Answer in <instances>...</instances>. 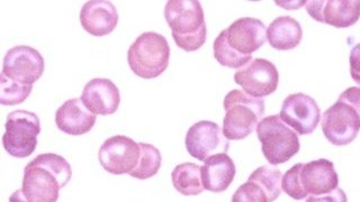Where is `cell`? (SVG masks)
<instances>
[{
    "label": "cell",
    "mask_w": 360,
    "mask_h": 202,
    "mask_svg": "<svg viewBox=\"0 0 360 202\" xmlns=\"http://www.w3.org/2000/svg\"><path fill=\"white\" fill-rule=\"evenodd\" d=\"M3 145L6 152L16 159L33 154L41 133V123L37 114L27 110H15L7 116Z\"/></svg>",
    "instance_id": "7"
},
{
    "label": "cell",
    "mask_w": 360,
    "mask_h": 202,
    "mask_svg": "<svg viewBox=\"0 0 360 202\" xmlns=\"http://www.w3.org/2000/svg\"><path fill=\"white\" fill-rule=\"evenodd\" d=\"M248 181H252L264 191L267 194L269 202H274L278 199L281 194V181H283V174L278 168L273 166H264L257 168L256 171L251 173Z\"/></svg>",
    "instance_id": "22"
},
{
    "label": "cell",
    "mask_w": 360,
    "mask_h": 202,
    "mask_svg": "<svg viewBox=\"0 0 360 202\" xmlns=\"http://www.w3.org/2000/svg\"><path fill=\"white\" fill-rule=\"evenodd\" d=\"M141 149L132 138L117 135L105 140L98 152L101 166L115 175L131 173L138 166Z\"/></svg>",
    "instance_id": "10"
},
{
    "label": "cell",
    "mask_w": 360,
    "mask_h": 202,
    "mask_svg": "<svg viewBox=\"0 0 360 202\" xmlns=\"http://www.w3.org/2000/svg\"><path fill=\"white\" fill-rule=\"evenodd\" d=\"M305 8L313 20L337 28L350 27L360 18V0H312Z\"/></svg>",
    "instance_id": "13"
},
{
    "label": "cell",
    "mask_w": 360,
    "mask_h": 202,
    "mask_svg": "<svg viewBox=\"0 0 360 202\" xmlns=\"http://www.w3.org/2000/svg\"><path fill=\"white\" fill-rule=\"evenodd\" d=\"M257 136L264 156L271 166L288 162L301 149L297 133L281 121L279 115L264 118L257 127Z\"/></svg>",
    "instance_id": "6"
},
{
    "label": "cell",
    "mask_w": 360,
    "mask_h": 202,
    "mask_svg": "<svg viewBox=\"0 0 360 202\" xmlns=\"http://www.w3.org/2000/svg\"><path fill=\"white\" fill-rule=\"evenodd\" d=\"M165 18L178 48L195 52L205 44L207 27L200 1L170 0L165 7Z\"/></svg>",
    "instance_id": "2"
},
{
    "label": "cell",
    "mask_w": 360,
    "mask_h": 202,
    "mask_svg": "<svg viewBox=\"0 0 360 202\" xmlns=\"http://www.w3.org/2000/svg\"><path fill=\"white\" fill-rule=\"evenodd\" d=\"M232 202H269V199L257 183L247 181L234 192Z\"/></svg>",
    "instance_id": "27"
},
{
    "label": "cell",
    "mask_w": 360,
    "mask_h": 202,
    "mask_svg": "<svg viewBox=\"0 0 360 202\" xmlns=\"http://www.w3.org/2000/svg\"><path fill=\"white\" fill-rule=\"evenodd\" d=\"M44 69V58L39 50L18 45L6 53L1 73L14 81L33 86L43 76Z\"/></svg>",
    "instance_id": "11"
},
{
    "label": "cell",
    "mask_w": 360,
    "mask_h": 202,
    "mask_svg": "<svg viewBox=\"0 0 360 202\" xmlns=\"http://www.w3.org/2000/svg\"><path fill=\"white\" fill-rule=\"evenodd\" d=\"M225 33L231 48L245 56H252L267 39V28L264 22L252 17L239 18L225 29Z\"/></svg>",
    "instance_id": "14"
},
{
    "label": "cell",
    "mask_w": 360,
    "mask_h": 202,
    "mask_svg": "<svg viewBox=\"0 0 360 202\" xmlns=\"http://www.w3.org/2000/svg\"><path fill=\"white\" fill-rule=\"evenodd\" d=\"M234 81L245 93L262 99L273 95L279 83V73L274 63L266 59H253L236 71Z\"/></svg>",
    "instance_id": "9"
},
{
    "label": "cell",
    "mask_w": 360,
    "mask_h": 202,
    "mask_svg": "<svg viewBox=\"0 0 360 202\" xmlns=\"http://www.w3.org/2000/svg\"><path fill=\"white\" fill-rule=\"evenodd\" d=\"M236 173V164L228 154L214 155L207 159L202 166L204 188L214 194H221L228 190L231 183L233 182Z\"/></svg>",
    "instance_id": "19"
},
{
    "label": "cell",
    "mask_w": 360,
    "mask_h": 202,
    "mask_svg": "<svg viewBox=\"0 0 360 202\" xmlns=\"http://www.w3.org/2000/svg\"><path fill=\"white\" fill-rule=\"evenodd\" d=\"M322 130L335 146H346L356 140L360 130V88L345 90L335 105L324 112Z\"/></svg>",
    "instance_id": "3"
},
{
    "label": "cell",
    "mask_w": 360,
    "mask_h": 202,
    "mask_svg": "<svg viewBox=\"0 0 360 202\" xmlns=\"http://www.w3.org/2000/svg\"><path fill=\"white\" fill-rule=\"evenodd\" d=\"M33 86L22 84L0 73V104L3 106L20 105L31 95Z\"/></svg>",
    "instance_id": "25"
},
{
    "label": "cell",
    "mask_w": 360,
    "mask_h": 202,
    "mask_svg": "<svg viewBox=\"0 0 360 202\" xmlns=\"http://www.w3.org/2000/svg\"><path fill=\"white\" fill-rule=\"evenodd\" d=\"M170 46L166 37L155 32L141 34L127 52V63L135 76L155 79L169 65Z\"/></svg>",
    "instance_id": "5"
},
{
    "label": "cell",
    "mask_w": 360,
    "mask_h": 202,
    "mask_svg": "<svg viewBox=\"0 0 360 202\" xmlns=\"http://www.w3.org/2000/svg\"><path fill=\"white\" fill-rule=\"evenodd\" d=\"M96 117L84 106L82 99L73 98L65 101L56 112V123L61 132L72 136L87 134L95 126Z\"/></svg>",
    "instance_id": "17"
},
{
    "label": "cell",
    "mask_w": 360,
    "mask_h": 202,
    "mask_svg": "<svg viewBox=\"0 0 360 202\" xmlns=\"http://www.w3.org/2000/svg\"><path fill=\"white\" fill-rule=\"evenodd\" d=\"M80 22L84 31L90 35L105 36L117 26V9L107 0L87 1L80 11Z\"/></svg>",
    "instance_id": "16"
},
{
    "label": "cell",
    "mask_w": 360,
    "mask_h": 202,
    "mask_svg": "<svg viewBox=\"0 0 360 202\" xmlns=\"http://www.w3.org/2000/svg\"><path fill=\"white\" fill-rule=\"evenodd\" d=\"M214 58L217 59L219 65L230 69H241L252 61V56H245L238 53L236 50L231 48L226 41V33L223 29L219 36L215 39L213 44Z\"/></svg>",
    "instance_id": "24"
},
{
    "label": "cell",
    "mask_w": 360,
    "mask_h": 202,
    "mask_svg": "<svg viewBox=\"0 0 360 202\" xmlns=\"http://www.w3.org/2000/svg\"><path fill=\"white\" fill-rule=\"evenodd\" d=\"M350 76L358 86H360V43L354 45L350 52Z\"/></svg>",
    "instance_id": "29"
},
{
    "label": "cell",
    "mask_w": 360,
    "mask_h": 202,
    "mask_svg": "<svg viewBox=\"0 0 360 202\" xmlns=\"http://www.w3.org/2000/svg\"><path fill=\"white\" fill-rule=\"evenodd\" d=\"M223 133L229 140H245L257 130L264 119V99L255 98L243 90L234 89L225 95Z\"/></svg>",
    "instance_id": "4"
},
{
    "label": "cell",
    "mask_w": 360,
    "mask_h": 202,
    "mask_svg": "<svg viewBox=\"0 0 360 202\" xmlns=\"http://www.w3.org/2000/svg\"><path fill=\"white\" fill-rule=\"evenodd\" d=\"M72 177L70 163L54 153L37 155L24 170L22 192L30 202H56Z\"/></svg>",
    "instance_id": "1"
},
{
    "label": "cell",
    "mask_w": 360,
    "mask_h": 202,
    "mask_svg": "<svg viewBox=\"0 0 360 202\" xmlns=\"http://www.w3.org/2000/svg\"><path fill=\"white\" fill-rule=\"evenodd\" d=\"M301 180L304 190L312 196L329 194L339 188V177L335 164L326 159L304 164Z\"/></svg>",
    "instance_id": "18"
},
{
    "label": "cell",
    "mask_w": 360,
    "mask_h": 202,
    "mask_svg": "<svg viewBox=\"0 0 360 202\" xmlns=\"http://www.w3.org/2000/svg\"><path fill=\"white\" fill-rule=\"evenodd\" d=\"M139 145L141 149L140 160L129 175L139 180L150 179L160 170L162 157L155 146L146 143H139Z\"/></svg>",
    "instance_id": "23"
},
{
    "label": "cell",
    "mask_w": 360,
    "mask_h": 202,
    "mask_svg": "<svg viewBox=\"0 0 360 202\" xmlns=\"http://www.w3.org/2000/svg\"><path fill=\"white\" fill-rule=\"evenodd\" d=\"M302 39L303 29L301 24L290 16L276 18L267 28L268 42L275 50H292L301 44Z\"/></svg>",
    "instance_id": "20"
},
{
    "label": "cell",
    "mask_w": 360,
    "mask_h": 202,
    "mask_svg": "<svg viewBox=\"0 0 360 202\" xmlns=\"http://www.w3.org/2000/svg\"><path fill=\"white\" fill-rule=\"evenodd\" d=\"M307 202H348V198L342 189L338 188L329 194L309 196Z\"/></svg>",
    "instance_id": "28"
},
{
    "label": "cell",
    "mask_w": 360,
    "mask_h": 202,
    "mask_svg": "<svg viewBox=\"0 0 360 202\" xmlns=\"http://www.w3.org/2000/svg\"><path fill=\"white\" fill-rule=\"evenodd\" d=\"M82 102L95 115H112L121 104L120 90L110 79L96 78L87 82L82 93Z\"/></svg>",
    "instance_id": "15"
},
{
    "label": "cell",
    "mask_w": 360,
    "mask_h": 202,
    "mask_svg": "<svg viewBox=\"0 0 360 202\" xmlns=\"http://www.w3.org/2000/svg\"><path fill=\"white\" fill-rule=\"evenodd\" d=\"M185 144L189 154L202 162L214 155L226 154L230 147L223 129L217 123L208 121L194 123L186 135Z\"/></svg>",
    "instance_id": "8"
},
{
    "label": "cell",
    "mask_w": 360,
    "mask_h": 202,
    "mask_svg": "<svg viewBox=\"0 0 360 202\" xmlns=\"http://www.w3.org/2000/svg\"><path fill=\"white\" fill-rule=\"evenodd\" d=\"M303 166V163L295 164L284 174L281 181V189L294 200L305 199L309 194L302 184L301 172Z\"/></svg>",
    "instance_id": "26"
},
{
    "label": "cell",
    "mask_w": 360,
    "mask_h": 202,
    "mask_svg": "<svg viewBox=\"0 0 360 202\" xmlns=\"http://www.w3.org/2000/svg\"><path fill=\"white\" fill-rule=\"evenodd\" d=\"M174 189L184 196H198L205 190L202 180V166L195 163H183L172 173Z\"/></svg>",
    "instance_id": "21"
},
{
    "label": "cell",
    "mask_w": 360,
    "mask_h": 202,
    "mask_svg": "<svg viewBox=\"0 0 360 202\" xmlns=\"http://www.w3.org/2000/svg\"><path fill=\"white\" fill-rule=\"evenodd\" d=\"M279 117L297 135H309L318 128L321 109L318 102L305 93H294L285 99Z\"/></svg>",
    "instance_id": "12"
},
{
    "label": "cell",
    "mask_w": 360,
    "mask_h": 202,
    "mask_svg": "<svg viewBox=\"0 0 360 202\" xmlns=\"http://www.w3.org/2000/svg\"><path fill=\"white\" fill-rule=\"evenodd\" d=\"M9 202H30L26 198L25 194L22 192V189L20 190L15 191L14 194L9 196Z\"/></svg>",
    "instance_id": "30"
}]
</instances>
